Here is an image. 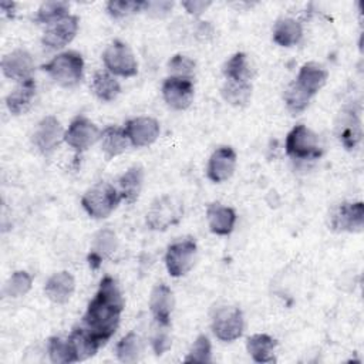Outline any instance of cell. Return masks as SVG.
<instances>
[{
  "label": "cell",
  "mask_w": 364,
  "mask_h": 364,
  "mask_svg": "<svg viewBox=\"0 0 364 364\" xmlns=\"http://www.w3.org/2000/svg\"><path fill=\"white\" fill-rule=\"evenodd\" d=\"M283 100H284V104H286V108L289 109V112L291 115H299L300 112H303L307 108L311 97L304 90H301L296 84V81H291L283 92Z\"/></svg>",
  "instance_id": "obj_35"
},
{
  "label": "cell",
  "mask_w": 364,
  "mask_h": 364,
  "mask_svg": "<svg viewBox=\"0 0 364 364\" xmlns=\"http://www.w3.org/2000/svg\"><path fill=\"white\" fill-rule=\"evenodd\" d=\"M0 9L7 14V16H11L14 14V9H16V3L13 1H1L0 3Z\"/></svg>",
  "instance_id": "obj_43"
},
{
  "label": "cell",
  "mask_w": 364,
  "mask_h": 364,
  "mask_svg": "<svg viewBox=\"0 0 364 364\" xmlns=\"http://www.w3.org/2000/svg\"><path fill=\"white\" fill-rule=\"evenodd\" d=\"M277 346L276 338L266 333H257L246 340V350L256 363H274V348Z\"/></svg>",
  "instance_id": "obj_26"
},
{
  "label": "cell",
  "mask_w": 364,
  "mask_h": 364,
  "mask_svg": "<svg viewBox=\"0 0 364 364\" xmlns=\"http://www.w3.org/2000/svg\"><path fill=\"white\" fill-rule=\"evenodd\" d=\"M124 310L121 290L111 276H104L84 313V327L102 347L117 331Z\"/></svg>",
  "instance_id": "obj_1"
},
{
  "label": "cell",
  "mask_w": 364,
  "mask_h": 364,
  "mask_svg": "<svg viewBox=\"0 0 364 364\" xmlns=\"http://www.w3.org/2000/svg\"><path fill=\"white\" fill-rule=\"evenodd\" d=\"M226 80L230 81H250V65L247 55L242 51L235 53L222 68Z\"/></svg>",
  "instance_id": "obj_33"
},
{
  "label": "cell",
  "mask_w": 364,
  "mask_h": 364,
  "mask_svg": "<svg viewBox=\"0 0 364 364\" xmlns=\"http://www.w3.org/2000/svg\"><path fill=\"white\" fill-rule=\"evenodd\" d=\"M124 131L129 144L135 148H142L154 144L161 132L159 122L152 117H135L125 122Z\"/></svg>",
  "instance_id": "obj_14"
},
{
  "label": "cell",
  "mask_w": 364,
  "mask_h": 364,
  "mask_svg": "<svg viewBox=\"0 0 364 364\" xmlns=\"http://www.w3.org/2000/svg\"><path fill=\"white\" fill-rule=\"evenodd\" d=\"M363 136L361 132V122L358 117V111H355L353 107L344 108L340 112L338 122H337V138L341 142V145L351 151L357 148Z\"/></svg>",
  "instance_id": "obj_18"
},
{
  "label": "cell",
  "mask_w": 364,
  "mask_h": 364,
  "mask_svg": "<svg viewBox=\"0 0 364 364\" xmlns=\"http://www.w3.org/2000/svg\"><path fill=\"white\" fill-rule=\"evenodd\" d=\"M141 0H109L107 3V11L112 18H124L144 9Z\"/></svg>",
  "instance_id": "obj_38"
},
{
  "label": "cell",
  "mask_w": 364,
  "mask_h": 364,
  "mask_svg": "<svg viewBox=\"0 0 364 364\" xmlns=\"http://www.w3.org/2000/svg\"><path fill=\"white\" fill-rule=\"evenodd\" d=\"M175 299L169 286L165 283H158L151 290L149 296V310L161 328H168L171 324V316L173 311Z\"/></svg>",
  "instance_id": "obj_16"
},
{
  "label": "cell",
  "mask_w": 364,
  "mask_h": 364,
  "mask_svg": "<svg viewBox=\"0 0 364 364\" xmlns=\"http://www.w3.org/2000/svg\"><path fill=\"white\" fill-rule=\"evenodd\" d=\"M173 7L172 1H145L144 3V11L152 17H165Z\"/></svg>",
  "instance_id": "obj_40"
},
{
  "label": "cell",
  "mask_w": 364,
  "mask_h": 364,
  "mask_svg": "<svg viewBox=\"0 0 364 364\" xmlns=\"http://www.w3.org/2000/svg\"><path fill=\"white\" fill-rule=\"evenodd\" d=\"M183 216L182 200L171 193L158 196L146 210V226L151 230L164 232L168 228L178 225Z\"/></svg>",
  "instance_id": "obj_4"
},
{
  "label": "cell",
  "mask_w": 364,
  "mask_h": 364,
  "mask_svg": "<svg viewBox=\"0 0 364 364\" xmlns=\"http://www.w3.org/2000/svg\"><path fill=\"white\" fill-rule=\"evenodd\" d=\"M91 90L100 101L109 102V101H114L119 95L121 85H119L118 80L115 78V75H112L109 71L98 70L92 75Z\"/></svg>",
  "instance_id": "obj_29"
},
{
  "label": "cell",
  "mask_w": 364,
  "mask_h": 364,
  "mask_svg": "<svg viewBox=\"0 0 364 364\" xmlns=\"http://www.w3.org/2000/svg\"><path fill=\"white\" fill-rule=\"evenodd\" d=\"M34 97H36V81H34V78H28L26 81H21L6 97L7 109L13 115H23L33 105Z\"/></svg>",
  "instance_id": "obj_23"
},
{
  "label": "cell",
  "mask_w": 364,
  "mask_h": 364,
  "mask_svg": "<svg viewBox=\"0 0 364 364\" xmlns=\"http://www.w3.org/2000/svg\"><path fill=\"white\" fill-rule=\"evenodd\" d=\"M327 78L328 73L321 64L309 61L300 67L294 81L301 90H304L313 98L326 85Z\"/></svg>",
  "instance_id": "obj_22"
},
{
  "label": "cell",
  "mask_w": 364,
  "mask_h": 364,
  "mask_svg": "<svg viewBox=\"0 0 364 364\" xmlns=\"http://www.w3.org/2000/svg\"><path fill=\"white\" fill-rule=\"evenodd\" d=\"M64 131L61 122L54 115H46L41 118L33 132V144L43 155H51L64 141Z\"/></svg>",
  "instance_id": "obj_12"
},
{
  "label": "cell",
  "mask_w": 364,
  "mask_h": 364,
  "mask_svg": "<svg viewBox=\"0 0 364 364\" xmlns=\"http://www.w3.org/2000/svg\"><path fill=\"white\" fill-rule=\"evenodd\" d=\"M117 358L121 363L131 364L136 363L142 354V343L139 336L135 331H129L125 334L115 346Z\"/></svg>",
  "instance_id": "obj_31"
},
{
  "label": "cell",
  "mask_w": 364,
  "mask_h": 364,
  "mask_svg": "<svg viewBox=\"0 0 364 364\" xmlns=\"http://www.w3.org/2000/svg\"><path fill=\"white\" fill-rule=\"evenodd\" d=\"M41 68L60 87L73 88L82 80L84 60L80 53L68 50L53 57L48 63L43 64Z\"/></svg>",
  "instance_id": "obj_2"
},
{
  "label": "cell",
  "mask_w": 364,
  "mask_h": 364,
  "mask_svg": "<svg viewBox=\"0 0 364 364\" xmlns=\"http://www.w3.org/2000/svg\"><path fill=\"white\" fill-rule=\"evenodd\" d=\"M198 246L192 237L179 239L171 243L165 253V266L172 277H181L186 274L195 263Z\"/></svg>",
  "instance_id": "obj_7"
},
{
  "label": "cell",
  "mask_w": 364,
  "mask_h": 364,
  "mask_svg": "<svg viewBox=\"0 0 364 364\" xmlns=\"http://www.w3.org/2000/svg\"><path fill=\"white\" fill-rule=\"evenodd\" d=\"M117 246H118V239H117L115 232L109 228L100 229L94 235L92 242H91V249L87 256L88 266L92 270H98L102 260L105 257H108L111 253H114Z\"/></svg>",
  "instance_id": "obj_19"
},
{
  "label": "cell",
  "mask_w": 364,
  "mask_h": 364,
  "mask_svg": "<svg viewBox=\"0 0 364 364\" xmlns=\"http://www.w3.org/2000/svg\"><path fill=\"white\" fill-rule=\"evenodd\" d=\"M101 57L107 71L112 75L129 78L138 73V61L131 47L121 40L111 41L102 51Z\"/></svg>",
  "instance_id": "obj_6"
},
{
  "label": "cell",
  "mask_w": 364,
  "mask_h": 364,
  "mask_svg": "<svg viewBox=\"0 0 364 364\" xmlns=\"http://www.w3.org/2000/svg\"><path fill=\"white\" fill-rule=\"evenodd\" d=\"M183 361L186 363H210L212 361V346L208 336L199 334L195 338Z\"/></svg>",
  "instance_id": "obj_37"
},
{
  "label": "cell",
  "mask_w": 364,
  "mask_h": 364,
  "mask_svg": "<svg viewBox=\"0 0 364 364\" xmlns=\"http://www.w3.org/2000/svg\"><path fill=\"white\" fill-rule=\"evenodd\" d=\"M144 185V168L139 164L129 166L119 178H118V192L121 199L131 205L138 200L141 189Z\"/></svg>",
  "instance_id": "obj_24"
},
{
  "label": "cell",
  "mask_w": 364,
  "mask_h": 364,
  "mask_svg": "<svg viewBox=\"0 0 364 364\" xmlns=\"http://www.w3.org/2000/svg\"><path fill=\"white\" fill-rule=\"evenodd\" d=\"M74 290H75L74 276L67 270L53 273L44 283L46 297L55 304L67 303L71 299Z\"/></svg>",
  "instance_id": "obj_20"
},
{
  "label": "cell",
  "mask_w": 364,
  "mask_h": 364,
  "mask_svg": "<svg viewBox=\"0 0 364 364\" xmlns=\"http://www.w3.org/2000/svg\"><path fill=\"white\" fill-rule=\"evenodd\" d=\"M47 353L50 361L54 364H70L77 363V358L73 353V348L68 340H63L61 337H50L47 341Z\"/></svg>",
  "instance_id": "obj_36"
},
{
  "label": "cell",
  "mask_w": 364,
  "mask_h": 364,
  "mask_svg": "<svg viewBox=\"0 0 364 364\" xmlns=\"http://www.w3.org/2000/svg\"><path fill=\"white\" fill-rule=\"evenodd\" d=\"M284 148L290 158L299 161L318 159L323 154V149L318 144V136L303 124H299L289 131Z\"/></svg>",
  "instance_id": "obj_5"
},
{
  "label": "cell",
  "mask_w": 364,
  "mask_h": 364,
  "mask_svg": "<svg viewBox=\"0 0 364 364\" xmlns=\"http://www.w3.org/2000/svg\"><path fill=\"white\" fill-rule=\"evenodd\" d=\"M245 328L243 313L239 307L225 306L216 310L212 318V331L218 340L230 343L237 340Z\"/></svg>",
  "instance_id": "obj_8"
},
{
  "label": "cell",
  "mask_w": 364,
  "mask_h": 364,
  "mask_svg": "<svg viewBox=\"0 0 364 364\" xmlns=\"http://www.w3.org/2000/svg\"><path fill=\"white\" fill-rule=\"evenodd\" d=\"M1 71L10 80L17 82L26 81L33 78L31 74L34 71V60L27 50L16 48L1 58Z\"/></svg>",
  "instance_id": "obj_17"
},
{
  "label": "cell",
  "mask_w": 364,
  "mask_h": 364,
  "mask_svg": "<svg viewBox=\"0 0 364 364\" xmlns=\"http://www.w3.org/2000/svg\"><path fill=\"white\" fill-rule=\"evenodd\" d=\"M129 139L124 131V128H118L109 125L101 131L100 135V146L107 159L115 158L125 152L129 146Z\"/></svg>",
  "instance_id": "obj_25"
},
{
  "label": "cell",
  "mask_w": 364,
  "mask_h": 364,
  "mask_svg": "<svg viewBox=\"0 0 364 364\" xmlns=\"http://www.w3.org/2000/svg\"><path fill=\"white\" fill-rule=\"evenodd\" d=\"M162 98L168 107L183 111L191 107L195 97V85L192 78L186 77H166L161 87Z\"/></svg>",
  "instance_id": "obj_10"
},
{
  "label": "cell",
  "mask_w": 364,
  "mask_h": 364,
  "mask_svg": "<svg viewBox=\"0 0 364 364\" xmlns=\"http://www.w3.org/2000/svg\"><path fill=\"white\" fill-rule=\"evenodd\" d=\"M100 135L101 131L90 118L77 115L64 131V142L77 152H82L100 141Z\"/></svg>",
  "instance_id": "obj_9"
},
{
  "label": "cell",
  "mask_w": 364,
  "mask_h": 364,
  "mask_svg": "<svg viewBox=\"0 0 364 364\" xmlns=\"http://www.w3.org/2000/svg\"><path fill=\"white\" fill-rule=\"evenodd\" d=\"M195 61L185 54H175L168 61V73L172 77L192 78L195 74Z\"/></svg>",
  "instance_id": "obj_39"
},
{
  "label": "cell",
  "mask_w": 364,
  "mask_h": 364,
  "mask_svg": "<svg viewBox=\"0 0 364 364\" xmlns=\"http://www.w3.org/2000/svg\"><path fill=\"white\" fill-rule=\"evenodd\" d=\"M222 98L237 108L246 107L252 98V84L250 81H230L226 80L220 88Z\"/></svg>",
  "instance_id": "obj_30"
},
{
  "label": "cell",
  "mask_w": 364,
  "mask_h": 364,
  "mask_svg": "<svg viewBox=\"0 0 364 364\" xmlns=\"http://www.w3.org/2000/svg\"><path fill=\"white\" fill-rule=\"evenodd\" d=\"M67 340L73 348L77 361H84L95 355L97 351L101 348L98 341L91 336V333L85 327L73 328Z\"/></svg>",
  "instance_id": "obj_27"
},
{
  "label": "cell",
  "mask_w": 364,
  "mask_h": 364,
  "mask_svg": "<svg viewBox=\"0 0 364 364\" xmlns=\"http://www.w3.org/2000/svg\"><path fill=\"white\" fill-rule=\"evenodd\" d=\"M169 347H171V340H169V337H168V334H166L165 331L158 333V334L152 338V348H154L155 354L161 355V354H164Z\"/></svg>",
  "instance_id": "obj_42"
},
{
  "label": "cell",
  "mask_w": 364,
  "mask_h": 364,
  "mask_svg": "<svg viewBox=\"0 0 364 364\" xmlns=\"http://www.w3.org/2000/svg\"><path fill=\"white\" fill-rule=\"evenodd\" d=\"M236 212L230 206H225L219 202H212L206 208V220L209 230L219 236L232 233L236 223Z\"/></svg>",
  "instance_id": "obj_21"
},
{
  "label": "cell",
  "mask_w": 364,
  "mask_h": 364,
  "mask_svg": "<svg viewBox=\"0 0 364 364\" xmlns=\"http://www.w3.org/2000/svg\"><path fill=\"white\" fill-rule=\"evenodd\" d=\"M273 41L280 47L296 46L303 37L301 24L291 17H282L273 26Z\"/></svg>",
  "instance_id": "obj_28"
},
{
  "label": "cell",
  "mask_w": 364,
  "mask_h": 364,
  "mask_svg": "<svg viewBox=\"0 0 364 364\" xmlns=\"http://www.w3.org/2000/svg\"><path fill=\"white\" fill-rule=\"evenodd\" d=\"M237 155L232 146L216 148L208 159L206 176L213 183H222L228 181L236 169Z\"/></svg>",
  "instance_id": "obj_13"
},
{
  "label": "cell",
  "mask_w": 364,
  "mask_h": 364,
  "mask_svg": "<svg viewBox=\"0 0 364 364\" xmlns=\"http://www.w3.org/2000/svg\"><path fill=\"white\" fill-rule=\"evenodd\" d=\"M78 27H80V18L77 16L68 14L63 20L54 24H50L46 28L41 37V43L44 47H48L51 50H60L74 40V37L77 36Z\"/></svg>",
  "instance_id": "obj_15"
},
{
  "label": "cell",
  "mask_w": 364,
  "mask_h": 364,
  "mask_svg": "<svg viewBox=\"0 0 364 364\" xmlns=\"http://www.w3.org/2000/svg\"><path fill=\"white\" fill-rule=\"evenodd\" d=\"M33 286V277L26 270H16L7 279L3 287L4 296L10 299H17L26 296Z\"/></svg>",
  "instance_id": "obj_34"
},
{
  "label": "cell",
  "mask_w": 364,
  "mask_h": 364,
  "mask_svg": "<svg viewBox=\"0 0 364 364\" xmlns=\"http://www.w3.org/2000/svg\"><path fill=\"white\" fill-rule=\"evenodd\" d=\"M121 200V195L114 185L98 182L84 192L81 205L91 218L105 219L117 209Z\"/></svg>",
  "instance_id": "obj_3"
},
{
  "label": "cell",
  "mask_w": 364,
  "mask_h": 364,
  "mask_svg": "<svg viewBox=\"0 0 364 364\" xmlns=\"http://www.w3.org/2000/svg\"><path fill=\"white\" fill-rule=\"evenodd\" d=\"M70 4L63 0H53V1H44L40 4L34 20L40 24H54L64 17L68 16Z\"/></svg>",
  "instance_id": "obj_32"
},
{
  "label": "cell",
  "mask_w": 364,
  "mask_h": 364,
  "mask_svg": "<svg viewBox=\"0 0 364 364\" xmlns=\"http://www.w3.org/2000/svg\"><path fill=\"white\" fill-rule=\"evenodd\" d=\"M212 3L208 0H186L182 1V7L192 16H200Z\"/></svg>",
  "instance_id": "obj_41"
},
{
  "label": "cell",
  "mask_w": 364,
  "mask_h": 364,
  "mask_svg": "<svg viewBox=\"0 0 364 364\" xmlns=\"http://www.w3.org/2000/svg\"><path fill=\"white\" fill-rule=\"evenodd\" d=\"M364 228V203L341 202L330 216V229L334 232H361Z\"/></svg>",
  "instance_id": "obj_11"
}]
</instances>
